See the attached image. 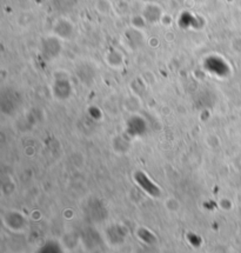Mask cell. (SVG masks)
I'll use <instances>...</instances> for the list:
<instances>
[{
  "label": "cell",
  "instance_id": "6da1fadb",
  "mask_svg": "<svg viewBox=\"0 0 241 253\" xmlns=\"http://www.w3.org/2000/svg\"><path fill=\"white\" fill-rule=\"evenodd\" d=\"M4 225L15 233H21L27 229L26 218L19 211H8L2 217Z\"/></svg>",
  "mask_w": 241,
  "mask_h": 253
},
{
  "label": "cell",
  "instance_id": "7a4b0ae2",
  "mask_svg": "<svg viewBox=\"0 0 241 253\" xmlns=\"http://www.w3.org/2000/svg\"><path fill=\"white\" fill-rule=\"evenodd\" d=\"M53 32L58 39H66V38H70L72 35V33H73V27H72V25L68 23V21H66L65 19H62V20L55 24Z\"/></svg>",
  "mask_w": 241,
  "mask_h": 253
},
{
  "label": "cell",
  "instance_id": "3957f363",
  "mask_svg": "<svg viewBox=\"0 0 241 253\" xmlns=\"http://www.w3.org/2000/svg\"><path fill=\"white\" fill-rule=\"evenodd\" d=\"M78 0H51L52 6H53L58 12H68L76 6Z\"/></svg>",
  "mask_w": 241,
  "mask_h": 253
}]
</instances>
